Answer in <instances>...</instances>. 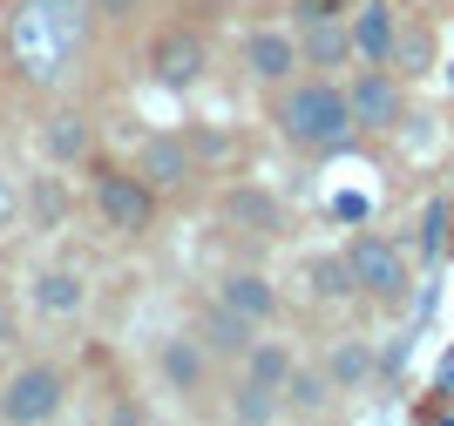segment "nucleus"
Here are the masks:
<instances>
[{
	"label": "nucleus",
	"mask_w": 454,
	"mask_h": 426,
	"mask_svg": "<svg viewBox=\"0 0 454 426\" xmlns=\"http://www.w3.org/2000/svg\"><path fill=\"white\" fill-rule=\"evenodd\" d=\"M95 41V7L89 0H14L7 7V61L20 81H61L75 74Z\"/></svg>",
	"instance_id": "f257e3e1"
},
{
	"label": "nucleus",
	"mask_w": 454,
	"mask_h": 426,
	"mask_svg": "<svg viewBox=\"0 0 454 426\" xmlns=\"http://www.w3.org/2000/svg\"><path fill=\"white\" fill-rule=\"evenodd\" d=\"M271 122L292 149L305 156H333V149L353 143V115H346V89L333 74H305V81H278V102H271Z\"/></svg>",
	"instance_id": "f03ea898"
},
{
	"label": "nucleus",
	"mask_w": 454,
	"mask_h": 426,
	"mask_svg": "<svg viewBox=\"0 0 454 426\" xmlns=\"http://www.w3.org/2000/svg\"><path fill=\"white\" fill-rule=\"evenodd\" d=\"M68 407V372L35 359V366H20L7 386H0V420L7 426H41V420H61Z\"/></svg>",
	"instance_id": "7ed1b4c3"
},
{
	"label": "nucleus",
	"mask_w": 454,
	"mask_h": 426,
	"mask_svg": "<svg viewBox=\"0 0 454 426\" xmlns=\"http://www.w3.org/2000/svg\"><path fill=\"white\" fill-rule=\"evenodd\" d=\"M346 115H353V129H400V115H407V89H400V74L387 61H366L353 81H346Z\"/></svg>",
	"instance_id": "20e7f679"
},
{
	"label": "nucleus",
	"mask_w": 454,
	"mask_h": 426,
	"mask_svg": "<svg viewBox=\"0 0 454 426\" xmlns=\"http://www.w3.org/2000/svg\"><path fill=\"white\" fill-rule=\"evenodd\" d=\"M346 271H353V291L380 298V305H400V298H407V258H400V244H387L380 230H360V237L346 244Z\"/></svg>",
	"instance_id": "39448f33"
},
{
	"label": "nucleus",
	"mask_w": 454,
	"mask_h": 426,
	"mask_svg": "<svg viewBox=\"0 0 454 426\" xmlns=\"http://www.w3.org/2000/svg\"><path fill=\"white\" fill-rule=\"evenodd\" d=\"M95 210H102V223L115 237H143L156 223V190L136 169H109V176H95Z\"/></svg>",
	"instance_id": "423d86ee"
},
{
	"label": "nucleus",
	"mask_w": 454,
	"mask_h": 426,
	"mask_svg": "<svg viewBox=\"0 0 454 426\" xmlns=\"http://www.w3.org/2000/svg\"><path fill=\"white\" fill-rule=\"evenodd\" d=\"M299 68H319V74H333V68H346L353 61V35H346V14H333V7H305L299 14Z\"/></svg>",
	"instance_id": "0eeeda50"
},
{
	"label": "nucleus",
	"mask_w": 454,
	"mask_h": 426,
	"mask_svg": "<svg viewBox=\"0 0 454 426\" xmlns=\"http://www.w3.org/2000/svg\"><path fill=\"white\" fill-rule=\"evenodd\" d=\"M204 68H210L204 35H190V27H163V35L150 41V74L163 81V89H190Z\"/></svg>",
	"instance_id": "6e6552de"
},
{
	"label": "nucleus",
	"mask_w": 454,
	"mask_h": 426,
	"mask_svg": "<svg viewBox=\"0 0 454 426\" xmlns=\"http://www.w3.org/2000/svg\"><path fill=\"white\" fill-rule=\"evenodd\" d=\"M136 176L150 190H184L197 176V156H190L184 136H150V143L136 149Z\"/></svg>",
	"instance_id": "1a4fd4ad"
},
{
	"label": "nucleus",
	"mask_w": 454,
	"mask_h": 426,
	"mask_svg": "<svg viewBox=\"0 0 454 426\" xmlns=\"http://www.w3.org/2000/svg\"><path fill=\"white\" fill-rule=\"evenodd\" d=\"M394 7H387V0H360V7H353V20H346V35H353V61H387L394 55ZM387 68H394V61H387Z\"/></svg>",
	"instance_id": "9d476101"
},
{
	"label": "nucleus",
	"mask_w": 454,
	"mask_h": 426,
	"mask_svg": "<svg viewBox=\"0 0 454 426\" xmlns=\"http://www.w3.org/2000/svg\"><path fill=\"white\" fill-rule=\"evenodd\" d=\"M245 68L265 81V89H278V81H292L299 74V41L278 35V27H258V35L245 41Z\"/></svg>",
	"instance_id": "9b49d317"
},
{
	"label": "nucleus",
	"mask_w": 454,
	"mask_h": 426,
	"mask_svg": "<svg viewBox=\"0 0 454 426\" xmlns=\"http://www.w3.org/2000/svg\"><path fill=\"white\" fill-rule=\"evenodd\" d=\"M217 305H231V312L251 318V325L278 318V291H271V278H258V271H231V278H217Z\"/></svg>",
	"instance_id": "f8f14e48"
},
{
	"label": "nucleus",
	"mask_w": 454,
	"mask_h": 426,
	"mask_svg": "<svg viewBox=\"0 0 454 426\" xmlns=\"http://www.w3.org/2000/svg\"><path fill=\"white\" fill-rule=\"evenodd\" d=\"M41 149H48L55 163H82V156H89V115L55 109L48 122H41Z\"/></svg>",
	"instance_id": "ddd939ff"
},
{
	"label": "nucleus",
	"mask_w": 454,
	"mask_h": 426,
	"mask_svg": "<svg viewBox=\"0 0 454 426\" xmlns=\"http://www.w3.org/2000/svg\"><path fill=\"white\" fill-rule=\"evenodd\" d=\"M251 318H238L231 305H210V318H204V352H217V359H245V345H251Z\"/></svg>",
	"instance_id": "4468645a"
},
{
	"label": "nucleus",
	"mask_w": 454,
	"mask_h": 426,
	"mask_svg": "<svg viewBox=\"0 0 454 426\" xmlns=\"http://www.w3.org/2000/svg\"><path fill=\"white\" fill-rule=\"evenodd\" d=\"M27 298H35V312H48V318H75L89 291H82V278H75V271H41Z\"/></svg>",
	"instance_id": "2eb2a0df"
},
{
	"label": "nucleus",
	"mask_w": 454,
	"mask_h": 426,
	"mask_svg": "<svg viewBox=\"0 0 454 426\" xmlns=\"http://www.w3.org/2000/svg\"><path fill=\"white\" fill-rule=\"evenodd\" d=\"M325 392H333V379L325 372H285V386H278V399H285V413H299V420H319L325 413Z\"/></svg>",
	"instance_id": "dca6fc26"
},
{
	"label": "nucleus",
	"mask_w": 454,
	"mask_h": 426,
	"mask_svg": "<svg viewBox=\"0 0 454 426\" xmlns=\"http://www.w3.org/2000/svg\"><path fill=\"white\" fill-rule=\"evenodd\" d=\"M231 420H245V426L285 420V399H278V386H258V379H238V392H231Z\"/></svg>",
	"instance_id": "f3484780"
},
{
	"label": "nucleus",
	"mask_w": 454,
	"mask_h": 426,
	"mask_svg": "<svg viewBox=\"0 0 454 426\" xmlns=\"http://www.w3.org/2000/svg\"><path fill=\"white\" fill-rule=\"evenodd\" d=\"M238 366H245V379H258V386H285V372H292V352H285L278 338H251Z\"/></svg>",
	"instance_id": "a211bd4d"
},
{
	"label": "nucleus",
	"mask_w": 454,
	"mask_h": 426,
	"mask_svg": "<svg viewBox=\"0 0 454 426\" xmlns=\"http://www.w3.org/2000/svg\"><path fill=\"white\" fill-rule=\"evenodd\" d=\"M163 372H170V386L197 392V379H204V338H170L163 345Z\"/></svg>",
	"instance_id": "6ab92c4d"
},
{
	"label": "nucleus",
	"mask_w": 454,
	"mask_h": 426,
	"mask_svg": "<svg viewBox=\"0 0 454 426\" xmlns=\"http://www.w3.org/2000/svg\"><path fill=\"white\" fill-rule=\"evenodd\" d=\"M366 372H373V352H366V345H333V359H325V379H333V392L366 386Z\"/></svg>",
	"instance_id": "aec40b11"
},
{
	"label": "nucleus",
	"mask_w": 454,
	"mask_h": 426,
	"mask_svg": "<svg viewBox=\"0 0 454 426\" xmlns=\"http://www.w3.org/2000/svg\"><path fill=\"white\" fill-rule=\"evenodd\" d=\"M387 61H400V74H427L434 68V41H427V27H394V55Z\"/></svg>",
	"instance_id": "412c9836"
},
{
	"label": "nucleus",
	"mask_w": 454,
	"mask_h": 426,
	"mask_svg": "<svg viewBox=\"0 0 454 426\" xmlns=\"http://www.w3.org/2000/svg\"><path fill=\"white\" fill-rule=\"evenodd\" d=\"M441 251H448V204H441V197H434V204L420 210V258L434 264Z\"/></svg>",
	"instance_id": "4be33fe9"
},
{
	"label": "nucleus",
	"mask_w": 454,
	"mask_h": 426,
	"mask_svg": "<svg viewBox=\"0 0 454 426\" xmlns=\"http://www.w3.org/2000/svg\"><path fill=\"white\" fill-rule=\"evenodd\" d=\"M312 291H319V298H346V291H353L346 258H319V264H312Z\"/></svg>",
	"instance_id": "5701e85b"
},
{
	"label": "nucleus",
	"mask_w": 454,
	"mask_h": 426,
	"mask_svg": "<svg viewBox=\"0 0 454 426\" xmlns=\"http://www.w3.org/2000/svg\"><path fill=\"white\" fill-rule=\"evenodd\" d=\"M61 210H68V190L48 176V183L35 190V217H41V223H61Z\"/></svg>",
	"instance_id": "b1692460"
},
{
	"label": "nucleus",
	"mask_w": 454,
	"mask_h": 426,
	"mask_svg": "<svg viewBox=\"0 0 454 426\" xmlns=\"http://www.w3.org/2000/svg\"><path fill=\"white\" fill-rule=\"evenodd\" d=\"M224 210H231V217H251V223H265V230H271V223H278V210H271L265 197H231Z\"/></svg>",
	"instance_id": "393cba45"
},
{
	"label": "nucleus",
	"mask_w": 454,
	"mask_h": 426,
	"mask_svg": "<svg viewBox=\"0 0 454 426\" xmlns=\"http://www.w3.org/2000/svg\"><path fill=\"white\" fill-rule=\"evenodd\" d=\"M95 7V20H129V14H143V0H89Z\"/></svg>",
	"instance_id": "a878e982"
},
{
	"label": "nucleus",
	"mask_w": 454,
	"mask_h": 426,
	"mask_svg": "<svg viewBox=\"0 0 454 426\" xmlns=\"http://www.w3.org/2000/svg\"><path fill=\"white\" fill-rule=\"evenodd\" d=\"M14 217H20V190H14V176L0 169V230H7Z\"/></svg>",
	"instance_id": "bb28decb"
},
{
	"label": "nucleus",
	"mask_w": 454,
	"mask_h": 426,
	"mask_svg": "<svg viewBox=\"0 0 454 426\" xmlns=\"http://www.w3.org/2000/svg\"><path fill=\"white\" fill-rule=\"evenodd\" d=\"M0 345H14V305H0Z\"/></svg>",
	"instance_id": "cd10ccee"
},
{
	"label": "nucleus",
	"mask_w": 454,
	"mask_h": 426,
	"mask_svg": "<svg viewBox=\"0 0 454 426\" xmlns=\"http://www.w3.org/2000/svg\"><path fill=\"white\" fill-rule=\"evenodd\" d=\"M441 392H454V352L441 359Z\"/></svg>",
	"instance_id": "c85d7f7f"
}]
</instances>
